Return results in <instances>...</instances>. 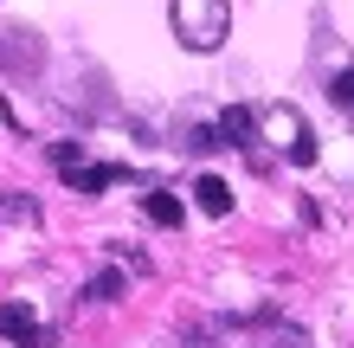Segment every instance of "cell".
Wrapping results in <instances>:
<instances>
[{
	"label": "cell",
	"instance_id": "6da1fadb",
	"mask_svg": "<svg viewBox=\"0 0 354 348\" xmlns=\"http://www.w3.org/2000/svg\"><path fill=\"white\" fill-rule=\"evenodd\" d=\"M174 33H180V46L213 52V46H225V33H232V7H225V0H174Z\"/></svg>",
	"mask_w": 354,
	"mask_h": 348
},
{
	"label": "cell",
	"instance_id": "7a4b0ae2",
	"mask_svg": "<svg viewBox=\"0 0 354 348\" xmlns=\"http://www.w3.org/2000/svg\"><path fill=\"white\" fill-rule=\"evenodd\" d=\"M0 336L19 342V348H46V329H39V316L26 303H0Z\"/></svg>",
	"mask_w": 354,
	"mask_h": 348
},
{
	"label": "cell",
	"instance_id": "3957f363",
	"mask_svg": "<svg viewBox=\"0 0 354 348\" xmlns=\"http://www.w3.org/2000/svg\"><path fill=\"white\" fill-rule=\"evenodd\" d=\"M194 200H200V213H213V219L232 213V187H225L219 174H200V181H194Z\"/></svg>",
	"mask_w": 354,
	"mask_h": 348
},
{
	"label": "cell",
	"instance_id": "277c9868",
	"mask_svg": "<svg viewBox=\"0 0 354 348\" xmlns=\"http://www.w3.org/2000/svg\"><path fill=\"white\" fill-rule=\"evenodd\" d=\"M213 136H219V149H232V142H252V110H225Z\"/></svg>",
	"mask_w": 354,
	"mask_h": 348
},
{
	"label": "cell",
	"instance_id": "5b68a950",
	"mask_svg": "<svg viewBox=\"0 0 354 348\" xmlns=\"http://www.w3.org/2000/svg\"><path fill=\"white\" fill-rule=\"evenodd\" d=\"M65 181H71L77 194H103V187H110V181H122V168H71Z\"/></svg>",
	"mask_w": 354,
	"mask_h": 348
},
{
	"label": "cell",
	"instance_id": "8992f818",
	"mask_svg": "<svg viewBox=\"0 0 354 348\" xmlns=\"http://www.w3.org/2000/svg\"><path fill=\"white\" fill-rule=\"evenodd\" d=\"M26 33H0V65H39V46H19Z\"/></svg>",
	"mask_w": 354,
	"mask_h": 348
},
{
	"label": "cell",
	"instance_id": "52a82bcc",
	"mask_svg": "<svg viewBox=\"0 0 354 348\" xmlns=\"http://www.w3.org/2000/svg\"><path fill=\"white\" fill-rule=\"evenodd\" d=\"M149 219L155 226H180V200L174 194H149Z\"/></svg>",
	"mask_w": 354,
	"mask_h": 348
},
{
	"label": "cell",
	"instance_id": "ba28073f",
	"mask_svg": "<svg viewBox=\"0 0 354 348\" xmlns=\"http://www.w3.org/2000/svg\"><path fill=\"white\" fill-rule=\"evenodd\" d=\"M84 297H97V303H110V297H122V271H97Z\"/></svg>",
	"mask_w": 354,
	"mask_h": 348
},
{
	"label": "cell",
	"instance_id": "9c48e42d",
	"mask_svg": "<svg viewBox=\"0 0 354 348\" xmlns=\"http://www.w3.org/2000/svg\"><path fill=\"white\" fill-rule=\"evenodd\" d=\"M52 168H58V174L84 168V149H77V142H52Z\"/></svg>",
	"mask_w": 354,
	"mask_h": 348
},
{
	"label": "cell",
	"instance_id": "30bf717a",
	"mask_svg": "<svg viewBox=\"0 0 354 348\" xmlns=\"http://www.w3.org/2000/svg\"><path fill=\"white\" fill-rule=\"evenodd\" d=\"M328 91H335V104L354 110V71H335V84H328Z\"/></svg>",
	"mask_w": 354,
	"mask_h": 348
},
{
	"label": "cell",
	"instance_id": "8fae6325",
	"mask_svg": "<svg viewBox=\"0 0 354 348\" xmlns=\"http://www.w3.org/2000/svg\"><path fill=\"white\" fill-rule=\"evenodd\" d=\"M0 213H13V219H39L32 200H0Z\"/></svg>",
	"mask_w": 354,
	"mask_h": 348
}]
</instances>
